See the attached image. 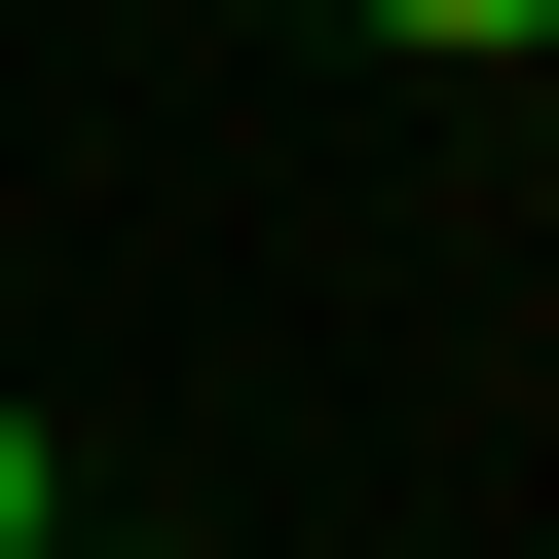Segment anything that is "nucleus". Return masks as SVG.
I'll return each mask as SVG.
<instances>
[{
  "instance_id": "f03ea898",
  "label": "nucleus",
  "mask_w": 559,
  "mask_h": 559,
  "mask_svg": "<svg viewBox=\"0 0 559 559\" xmlns=\"http://www.w3.org/2000/svg\"><path fill=\"white\" fill-rule=\"evenodd\" d=\"M0 559H75V448H38V411H0Z\"/></svg>"
},
{
  "instance_id": "f257e3e1",
  "label": "nucleus",
  "mask_w": 559,
  "mask_h": 559,
  "mask_svg": "<svg viewBox=\"0 0 559 559\" xmlns=\"http://www.w3.org/2000/svg\"><path fill=\"white\" fill-rule=\"evenodd\" d=\"M373 38H411V75H522V38H559V0H373Z\"/></svg>"
}]
</instances>
